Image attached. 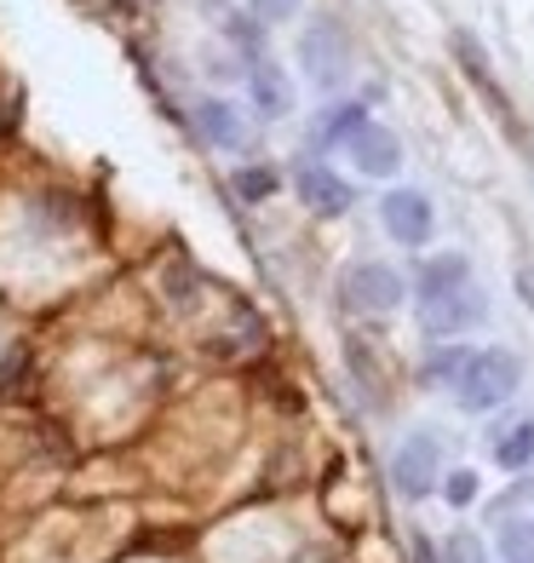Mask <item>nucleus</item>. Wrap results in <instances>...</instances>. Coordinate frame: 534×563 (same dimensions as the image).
<instances>
[{"mask_svg": "<svg viewBox=\"0 0 534 563\" xmlns=\"http://www.w3.org/2000/svg\"><path fill=\"white\" fill-rule=\"evenodd\" d=\"M518 379H523V363L512 351H500V345L471 351L460 363V374H454V402H460L466 415H489V408H500L518 391Z\"/></svg>", "mask_w": 534, "mask_h": 563, "instance_id": "obj_1", "label": "nucleus"}, {"mask_svg": "<svg viewBox=\"0 0 534 563\" xmlns=\"http://www.w3.org/2000/svg\"><path fill=\"white\" fill-rule=\"evenodd\" d=\"M299 64H304V75H311L316 87H340L345 75H351V41H345V30H340L334 18H316L311 30H304Z\"/></svg>", "mask_w": 534, "mask_h": 563, "instance_id": "obj_2", "label": "nucleus"}, {"mask_svg": "<svg viewBox=\"0 0 534 563\" xmlns=\"http://www.w3.org/2000/svg\"><path fill=\"white\" fill-rule=\"evenodd\" d=\"M437 477H443V443L431 438V431H414V438L397 449V460H391L397 495L402 500H425L431 489H437Z\"/></svg>", "mask_w": 534, "mask_h": 563, "instance_id": "obj_3", "label": "nucleus"}, {"mask_svg": "<svg viewBox=\"0 0 534 563\" xmlns=\"http://www.w3.org/2000/svg\"><path fill=\"white\" fill-rule=\"evenodd\" d=\"M340 294H345L351 311H363V317H386V311H397V305H402V276H397L391 265L363 260V265H351V271L340 276Z\"/></svg>", "mask_w": 534, "mask_h": 563, "instance_id": "obj_4", "label": "nucleus"}, {"mask_svg": "<svg viewBox=\"0 0 534 563\" xmlns=\"http://www.w3.org/2000/svg\"><path fill=\"white\" fill-rule=\"evenodd\" d=\"M482 317H489V299L477 294V282L420 299V328H425V334H437V340H448V334H466V328H477Z\"/></svg>", "mask_w": 534, "mask_h": 563, "instance_id": "obj_5", "label": "nucleus"}, {"mask_svg": "<svg viewBox=\"0 0 534 563\" xmlns=\"http://www.w3.org/2000/svg\"><path fill=\"white\" fill-rule=\"evenodd\" d=\"M454 58H460V69H466V81L482 92V104L494 110V121L505 126L512 139H523V126H518V115H512V98H505V87L489 75V58H482V46L466 35V30H454Z\"/></svg>", "mask_w": 534, "mask_h": 563, "instance_id": "obj_6", "label": "nucleus"}, {"mask_svg": "<svg viewBox=\"0 0 534 563\" xmlns=\"http://www.w3.org/2000/svg\"><path fill=\"white\" fill-rule=\"evenodd\" d=\"M379 219H386V230L402 247H425L431 242V201L420 190H391L386 201H379Z\"/></svg>", "mask_w": 534, "mask_h": 563, "instance_id": "obj_7", "label": "nucleus"}, {"mask_svg": "<svg viewBox=\"0 0 534 563\" xmlns=\"http://www.w3.org/2000/svg\"><path fill=\"white\" fill-rule=\"evenodd\" d=\"M351 162L363 167L368 178H391L397 167H402V144H397V133H386V126H363V133L351 139Z\"/></svg>", "mask_w": 534, "mask_h": 563, "instance_id": "obj_8", "label": "nucleus"}, {"mask_svg": "<svg viewBox=\"0 0 534 563\" xmlns=\"http://www.w3.org/2000/svg\"><path fill=\"white\" fill-rule=\"evenodd\" d=\"M299 201L311 213H322V219H340L351 208V185L340 173H327V167H299Z\"/></svg>", "mask_w": 534, "mask_h": 563, "instance_id": "obj_9", "label": "nucleus"}, {"mask_svg": "<svg viewBox=\"0 0 534 563\" xmlns=\"http://www.w3.org/2000/svg\"><path fill=\"white\" fill-rule=\"evenodd\" d=\"M247 87H253V104H259L265 121H282L293 110V87H288V75L276 69L270 58H253L247 64Z\"/></svg>", "mask_w": 534, "mask_h": 563, "instance_id": "obj_10", "label": "nucleus"}, {"mask_svg": "<svg viewBox=\"0 0 534 563\" xmlns=\"http://www.w3.org/2000/svg\"><path fill=\"white\" fill-rule=\"evenodd\" d=\"M196 126H201V139L219 144V150H242V139H247V126H242L231 98H201V104H196Z\"/></svg>", "mask_w": 534, "mask_h": 563, "instance_id": "obj_11", "label": "nucleus"}, {"mask_svg": "<svg viewBox=\"0 0 534 563\" xmlns=\"http://www.w3.org/2000/svg\"><path fill=\"white\" fill-rule=\"evenodd\" d=\"M466 282H471V260H466V253H443V260H425V271H420V299L448 294V288H466Z\"/></svg>", "mask_w": 534, "mask_h": 563, "instance_id": "obj_12", "label": "nucleus"}, {"mask_svg": "<svg viewBox=\"0 0 534 563\" xmlns=\"http://www.w3.org/2000/svg\"><path fill=\"white\" fill-rule=\"evenodd\" d=\"M494 460L505 472H523L529 460H534V420H518V426H505L500 438H494Z\"/></svg>", "mask_w": 534, "mask_h": 563, "instance_id": "obj_13", "label": "nucleus"}, {"mask_svg": "<svg viewBox=\"0 0 534 563\" xmlns=\"http://www.w3.org/2000/svg\"><path fill=\"white\" fill-rule=\"evenodd\" d=\"M500 558L505 563H534V518L500 523Z\"/></svg>", "mask_w": 534, "mask_h": 563, "instance_id": "obj_14", "label": "nucleus"}, {"mask_svg": "<svg viewBox=\"0 0 534 563\" xmlns=\"http://www.w3.org/2000/svg\"><path fill=\"white\" fill-rule=\"evenodd\" d=\"M162 288H167V305H173V311H196V271H190V265H167Z\"/></svg>", "mask_w": 534, "mask_h": 563, "instance_id": "obj_15", "label": "nucleus"}, {"mask_svg": "<svg viewBox=\"0 0 534 563\" xmlns=\"http://www.w3.org/2000/svg\"><path fill=\"white\" fill-rule=\"evenodd\" d=\"M363 126H368V115H363V104H340L334 115H327L322 121V144H334V139H356V133H363Z\"/></svg>", "mask_w": 534, "mask_h": 563, "instance_id": "obj_16", "label": "nucleus"}, {"mask_svg": "<svg viewBox=\"0 0 534 563\" xmlns=\"http://www.w3.org/2000/svg\"><path fill=\"white\" fill-rule=\"evenodd\" d=\"M236 196L242 201H270L276 196V173L270 167H242L236 173Z\"/></svg>", "mask_w": 534, "mask_h": 563, "instance_id": "obj_17", "label": "nucleus"}, {"mask_svg": "<svg viewBox=\"0 0 534 563\" xmlns=\"http://www.w3.org/2000/svg\"><path fill=\"white\" fill-rule=\"evenodd\" d=\"M443 563H489V552H482V541H477L471 529H460V534H448Z\"/></svg>", "mask_w": 534, "mask_h": 563, "instance_id": "obj_18", "label": "nucleus"}, {"mask_svg": "<svg viewBox=\"0 0 534 563\" xmlns=\"http://www.w3.org/2000/svg\"><path fill=\"white\" fill-rule=\"evenodd\" d=\"M443 500H448V506H471V500H477V472H471V466L448 472V477H443Z\"/></svg>", "mask_w": 534, "mask_h": 563, "instance_id": "obj_19", "label": "nucleus"}, {"mask_svg": "<svg viewBox=\"0 0 534 563\" xmlns=\"http://www.w3.org/2000/svg\"><path fill=\"white\" fill-rule=\"evenodd\" d=\"M293 12H299V0H253V18H259V23H282Z\"/></svg>", "mask_w": 534, "mask_h": 563, "instance_id": "obj_20", "label": "nucleus"}, {"mask_svg": "<svg viewBox=\"0 0 534 563\" xmlns=\"http://www.w3.org/2000/svg\"><path fill=\"white\" fill-rule=\"evenodd\" d=\"M466 356H471V351H443V356H431V368H425V374H431V379H454Z\"/></svg>", "mask_w": 534, "mask_h": 563, "instance_id": "obj_21", "label": "nucleus"}, {"mask_svg": "<svg viewBox=\"0 0 534 563\" xmlns=\"http://www.w3.org/2000/svg\"><path fill=\"white\" fill-rule=\"evenodd\" d=\"M518 294H523V305L534 311V265H523V271H518Z\"/></svg>", "mask_w": 534, "mask_h": 563, "instance_id": "obj_22", "label": "nucleus"}, {"mask_svg": "<svg viewBox=\"0 0 534 563\" xmlns=\"http://www.w3.org/2000/svg\"><path fill=\"white\" fill-rule=\"evenodd\" d=\"M414 563H437V552H431L425 541H414Z\"/></svg>", "mask_w": 534, "mask_h": 563, "instance_id": "obj_23", "label": "nucleus"}, {"mask_svg": "<svg viewBox=\"0 0 534 563\" xmlns=\"http://www.w3.org/2000/svg\"><path fill=\"white\" fill-rule=\"evenodd\" d=\"M299 563H334V558L327 552H299Z\"/></svg>", "mask_w": 534, "mask_h": 563, "instance_id": "obj_24", "label": "nucleus"}]
</instances>
